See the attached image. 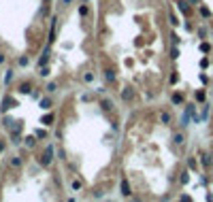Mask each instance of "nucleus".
Segmentation results:
<instances>
[{"mask_svg":"<svg viewBox=\"0 0 213 202\" xmlns=\"http://www.w3.org/2000/svg\"><path fill=\"white\" fill-rule=\"evenodd\" d=\"M104 77H106V81H115V72H113V70H106Z\"/></svg>","mask_w":213,"mask_h":202,"instance_id":"10","label":"nucleus"},{"mask_svg":"<svg viewBox=\"0 0 213 202\" xmlns=\"http://www.w3.org/2000/svg\"><path fill=\"white\" fill-rule=\"evenodd\" d=\"M173 141H175L177 145H181V143H183V134H175V136H173Z\"/></svg>","mask_w":213,"mask_h":202,"instance_id":"13","label":"nucleus"},{"mask_svg":"<svg viewBox=\"0 0 213 202\" xmlns=\"http://www.w3.org/2000/svg\"><path fill=\"white\" fill-rule=\"evenodd\" d=\"M11 164H13V166H19L21 160H19V158H13V160H11Z\"/></svg>","mask_w":213,"mask_h":202,"instance_id":"20","label":"nucleus"},{"mask_svg":"<svg viewBox=\"0 0 213 202\" xmlns=\"http://www.w3.org/2000/svg\"><path fill=\"white\" fill-rule=\"evenodd\" d=\"M34 134H36V138H45V136H47V132H45V130H36Z\"/></svg>","mask_w":213,"mask_h":202,"instance_id":"15","label":"nucleus"},{"mask_svg":"<svg viewBox=\"0 0 213 202\" xmlns=\"http://www.w3.org/2000/svg\"><path fill=\"white\" fill-rule=\"evenodd\" d=\"M171 24H173V26H177V24H179V21H177V17H175L173 13H171Z\"/></svg>","mask_w":213,"mask_h":202,"instance_id":"22","label":"nucleus"},{"mask_svg":"<svg viewBox=\"0 0 213 202\" xmlns=\"http://www.w3.org/2000/svg\"><path fill=\"white\" fill-rule=\"evenodd\" d=\"M132 96H134V91H132L130 87H126V89H124V91H122V98H124V100H130Z\"/></svg>","mask_w":213,"mask_h":202,"instance_id":"4","label":"nucleus"},{"mask_svg":"<svg viewBox=\"0 0 213 202\" xmlns=\"http://www.w3.org/2000/svg\"><path fill=\"white\" fill-rule=\"evenodd\" d=\"M47 60H49V51H45V53H43V56H41V60H39V66L43 68V66H45V64H47Z\"/></svg>","mask_w":213,"mask_h":202,"instance_id":"5","label":"nucleus"},{"mask_svg":"<svg viewBox=\"0 0 213 202\" xmlns=\"http://www.w3.org/2000/svg\"><path fill=\"white\" fill-rule=\"evenodd\" d=\"M177 6H179L181 13H188V11H190V9H188V2H183V0H179V2H177Z\"/></svg>","mask_w":213,"mask_h":202,"instance_id":"6","label":"nucleus"},{"mask_svg":"<svg viewBox=\"0 0 213 202\" xmlns=\"http://www.w3.org/2000/svg\"><path fill=\"white\" fill-rule=\"evenodd\" d=\"M190 2H198V0H190Z\"/></svg>","mask_w":213,"mask_h":202,"instance_id":"24","label":"nucleus"},{"mask_svg":"<svg viewBox=\"0 0 213 202\" xmlns=\"http://www.w3.org/2000/svg\"><path fill=\"white\" fill-rule=\"evenodd\" d=\"M11 79H13V70H9L6 75H4V83H9V81H11Z\"/></svg>","mask_w":213,"mask_h":202,"instance_id":"17","label":"nucleus"},{"mask_svg":"<svg viewBox=\"0 0 213 202\" xmlns=\"http://www.w3.org/2000/svg\"><path fill=\"white\" fill-rule=\"evenodd\" d=\"M188 181H190V177H188V172H183V174H181V183H188Z\"/></svg>","mask_w":213,"mask_h":202,"instance_id":"19","label":"nucleus"},{"mask_svg":"<svg viewBox=\"0 0 213 202\" xmlns=\"http://www.w3.org/2000/svg\"><path fill=\"white\" fill-rule=\"evenodd\" d=\"M83 79H85V83H92V81H94V75H92V72H87Z\"/></svg>","mask_w":213,"mask_h":202,"instance_id":"16","label":"nucleus"},{"mask_svg":"<svg viewBox=\"0 0 213 202\" xmlns=\"http://www.w3.org/2000/svg\"><path fill=\"white\" fill-rule=\"evenodd\" d=\"M173 102H175V104H181V102H183V96H181V94H175V96H173Z\"/></svg>","mask_w":213,"mask_h":202,"instance_id":"11","label":"nucleus"},{"mask_svg":"<svg viewBox=\"0 0 213 202\" xmlns=\"http://www.w3.org/2000/svg\"><path fill=\"white\" fill-rule=\"evenodd\" d=\"M49 106H51V100L49 98H43L41 100V108H49Z\"/></svg>","mask_w":213,"mask_h":202,"instance_id":"9","label":"nucleus"},{"mask_svg":"<svg viewBox=\"0 0 213 202\" xmlns=\"http://www.w3.org/2000/svg\"><path fill=\"white\" fill-rule=\"evenodd\" d=\"M51 160H53V145H47V149H45V153L41 155V160H39V162L43 164V166H49Z\"/></svg>","mask_w":213,"mask_h":202,"instance_id":"1","label":"nucleus"},{"mask_svg":"<svg viewBox=\"0 0 213 202\" xmlns=\"http://www.w3.org/2000/svg\"><path fill=\"white\" fill-rule=\"evenodd\" d=\"M160 119H162V123H168V121H171V115H168V113H162V115H160Z\"/></svg>","mask_w":213,"mask_h":202,"instance_id":"14","label":"nucleus"},{"mask_svg":"<svg viewBox=\"0 0 213 202\" xmlns=\"http://www.w3.org/2000/svg\"><path fill=\"white\" fill-rule=\"evenodd\" d=\"M41 121H43V123H45V126H49V123H53V115H51V113H47L45 117H43V119H41Z\"/></svg>","mask_w":213,"mask_h":202,"instance_id":"7","label":"nucleus"},{"mask_svg":"<svg viewBox=\"0 0 213 202\" xmlns=\"http://www.w3.org/2000/svg\"><path fill=\"white\" fill-rule=\"evenodd\" d=\"M122 196H130V185H128L126 179L122 181Z\"/></svg>","mask_w":213,"mask_h":202,"instance_id":"3","label":"nucleus"},{"mask_svg":"<svg viewBox=\"0 0 213 202\" xmlns=\"http://www.w3.org/2000/svg\"><path fill=\"white\" fill-rule=\"evenodd\" d=\"M202 164H205V166H209V164H211V160H209V155H202Z\"/></svg>","mask_w":213,"mask_h":202,"instance_id":"18","label":"nucleus"},{"mask_svg":"<svg viewBox=\"0 0 213 202\" xmlns=\"http://www.w3.org/2000/svg\"><path fill=\"white\" fill-rule=\"evenodd\" d=\"M34 143H36V134L34 136H26V145L28 147H34Z\"/></svg>","mask_w":213,"mask_h":202,"instance_id":"8","label":"nucleus"},{"mask_svg":"<svg viewBox=\"0 0 213 202\" xmlns=\"http://www.w3.org/2000/svg\"><path fill=\"white\" fill-rule=\"evenodd\" d=\"M73 189H75V191L81 189V183H79V181H73Z\"/></svg>","mask_w":213,"mask_h":202,"instance_id":"21","label":"nucleus"},{"mask_svg":"<svg viewBox=\"0 0 213 202\" xmlns=\"http://www.w3.org/2000/svg\"><path fill=\"white\" fill-rule=\"evenodd\" d=\"M19 94H30V85H19Z\"/></svg>","mask_w":213,"mask_h":202,"instance_id":"12","label":"nucleus"},{"mask_svg":"<svg viewBox=\"0 0 213 202\" xmlns=\"http://www.w3.org/2000/svg\"><path fill=\"white\" fill-rule=\"evenodd\" d=\"M2 149H4V143H0V151H2Z\"/></svg>","mask_w":213,"mask_h":202,"instance_id":"23","label":"nucleus"},{"mask_svg":"<svg viewBox=\"0 0 213 202\" xmlns=\"http://www.w3.org/2000/svg\"><path fill=\"white\" fill-rule=\"evenodd\" d=\"M13 106H17V102L13 98H4L2 100V111H6V108H13Z\"/></svg>","mask_w":213,"mask_h":202,"instance_id":"2","label":"nucleus"}]
</instances>
